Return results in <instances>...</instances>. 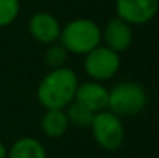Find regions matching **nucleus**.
Returning <instances> with one entry per match:
<instances>
[{
    "label": "nucleus",
    "instance_id": "1",
    "mask_svg": "<svg viewBox=\"0 0 159 158\" xmlns=\"http://www.w3.org/2000/svg\"><path fill=\"white\" fill-rule=\"evenodd\" d=\"M79 85L77 74L68 68L60 67L53 68L37 85V101L40 105L48 108H59L65 110L74 101V95Z\"/></svg>",
    "mask_w": 159,
    "mask_h": 158
},
{
    "label": "nucleus",
    "instance_id": "2",
    "mask_svg": "<svg viewBox=\"0 0 159 158\" xmlns=\"http://www.w3.org/2000/svg\"><path fill=\"white\" fill-rule=\"evenodd\" d=\"M59 44L71 54L85 56L102 44V30L91 19H73L62 26Z\"/></svg>",
    "mask_w": 159,
    "mask_h": 158
},
{
    "label": "nucleus",
    "instance_id": "3",
    "mask_svg": "<svg viewBox=\"0 0 159 158\" xmlns=\"http://www.w3.org/2000/svg\"><path fill=\"white\" fill-rule=\"evenodd\" d=\"M148 103L145 89L138 82H119L108 90V110L117 116H134Z\"/></svg>",
    "mask_w": 159,
    "mask_h": 158
},
{
    "label": "nucleus",
    "instance_id": "4",
    "mask_svg": "<svg viewBox=\"0 0 159 158\" xmlns=\"http://www.w3.org/2000/svg\"><path fill=\"white\" fill-rule=\"evenodd\" d=\"M90 129L98 146L105 151H117L125 140V129L120 116L114 115L108 108L94 113Z\"/></svg>",
    "mask_w": 159,
    "mask_h": 158
},
{
    "label": "nucleus",
    "instance_id": "5",
    "mask_svg": "<svg viewBox=\"0 0 159 158\" xmlns=\"http://www.w3.org/2000/svg\"><path fill=\"white\" fill-rule=\"evenodd\" d=\"M120 67V57L105 45H99L85 54L84 68L91 81L104 82L116 76Z\"/></svg>",
    "mask_w": 159,
    "mask_h": 158
},
{
    "label": "nucleus",
    "instance_id": "6",
    "mask_svg": "<svg viewBox=\"0 0 159 158\" xmlns=\"http://www.w3.org/2000/svg\"><path fill=\"white\" fill-rule=\"evenodd\" d=\"M114 9L128 25H145L156 17L159 0H116Z\"/></svg>",
    "mask_w": 159,
    "mask_h": 158
},
{
    "label": "nucleus",
    "instance_id": "7",
    "mask_svg": "<svg viewBox=\"0 0 159 158\" xmlns=\"http://www.w3.org/2000/svg\"><path fill=\"white\" fill-rule=\"evenodd\" d=\"M60 30L62 25L57 20V17L45 11H37L31 16L28 22V31L31 37L42 45L56 44L60 37Z\"/></svg>",
    "mask_w": 159,
    "mask_h": 158
},
{
    "label": "nucleus",
    "instance_id": "8",
    "mask_svg": "<svg viewBox=\"0 0 159 158\" xmlns=\"http://www.w3.org/2000/svg\"><path fill=\"white\" fill-rule=\"evenodd\" d=\"M102 42L105 47L116 51L117 54L127 51L133 42L131 25H128L119 17L111 19L102 30Z\"/></svg>",
    "mask_w": 159,
    "mask_h": 158
},
{
    "label": "nucleus",
    "instance_id": "9",
    "mask_svg": "<svg viewBox=\"0 0 159 158\" xmlns=\"http://www.w3.org/2000/svg\"><path fill=\"white\" fill-rule=\"evenodd\" d=\"M74 101L91 110L93 113L102 112L108 108V89L102 85V82L88 81L77 85Z\"/></svg>",
    "mask_w": 159,
    "mask_h": 158
},
{
    "label": "nucleus",
    "instance_id": "10",
    "mask_svg": "<svg viewBox=\"0 0 159 158\" xmlns=\"http://www.w3.org/2000/svg\"><path fill=\"white\" fill-rule=\"evenodd\" d=\"M68 127H70V121H68V116H66L65 110L48 108L42 115L40 129L48 138H53V140L62 138L66 133Z\"/></svg>",
    "mask_w": 159,
    "mask_h": 158
},
{
    "label": "nucleus",
    "instance_id": "11",
    "mask_svg": "<svg viewBox=\"0 0 159 158\" xmlns=\"http://www.w3.org/2000/svg\"><path fill=\"white\" fill-rule=\"evenodd\" d=\"M6 158H48V155L45 146L39 140L33 136H22L8 149Z\"/></svg>",
    "mask_w": 159,
    "mask_h": 158
},
{
    "label": "nucleus",
    "instance_id": "12",
    "mask_svg": "<svg viewBox=\"0 0 159 158\" xmlns=\"http://www.w3.org/2000/svg\"><path fill=\"white\" fill-rule=\"evenodd\" d=\"M65 113L68 116L70 124L76 126V127H90L94 113L88 108H85L84 105H80L79 103L73 101L71 104L65 108Z\"/></svg>",
    "mask_w": 159,
    "mask_h": 158
},
{
    "label": "nucleus",
    "instance_id": "13",
    "mask_svg": "<svg viewBox=\"0 0 159 158\" xmlns=\"http://www.w3.org/2000/svg\"><path fill=\"white\" fill-rule=\"evenodd\" d=\"M20 12V0H0V28L11 25Z\"/></svg>",
    "mask_w": 159,
    "mask_h": 158
},
{
    "label": "nucleus",
    "instance_id": "14",
    "mask_svg": "<svg viewBox=\"0 0 159 158\" xmlns=\"http://www.w3.org/2000/svg\"><path fill=\"white\" fill-rule=\"evenodd\" d=\"M70 53L66 51L60 44H51L48 45L47 51H45V62L51 67V68H60V67H65V62H66V57H68Z\"/></svg>",
    "mask_w": 159,
    "mask_h": 158
},
{
    "label": "nucleus",
    "instance_id": "15",
    "mask_svg": "<svg viewBox=\"0 0 159 158\" xmlns=\"http://www.w3.org/2000/svg\"><path fill=\"white\" fill-rule=\"evenodd\" d=\"M8 155V149H6V146L0 141V158H6Z\"/></svg>",
    "mask_w": 159,
    "mask_h": 158
}]
</instances>
